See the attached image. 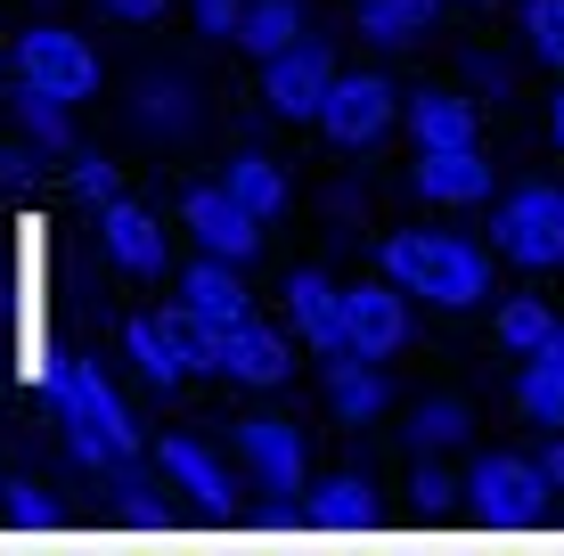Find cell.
<instances>
[{
  "label": "cell",
  "instance_id": "cell-1",
  "mask_svg": "<svg viewBox=\"0 0 564 556\" xmlns=\"http://www.w3.org/2000/svg\"><path fill=\"white\" fill-rule=\"evenodd\" d=\"M377 262H384V279H401L410 295L442 303V312H475L491 295V254L475 238H458V229H393Z\"/></svg>",
  "mask_w": 564,
  "mask_h": 556
},
{
  "label": "cell",
  "instance_id": "cell-2",
  "mask_svg": "<svg viewBox=\"0 0 564 556\" xmlns=\"http://www.w3.org/2000/svg\"><path fill=\"white\" fill-rule=\"evenodd\" d=\"M491 246L508 262H523V271H549V262H564V188L556 181H523L499 197L491 214Z\"/></svg>",
  "mask_w": 564,
  "mask_h": 556
},
{
  "label": "cell",
  "instance_id": "cell-3",
  "mask_svg": "<svg viewBox=\"0 0 564 556\" xmlns=\"http://www.w3.org/2000/svg\"><path fill=\"white\" fill-rule=\"evenodd\" d=\"M181 229L197 238V254H221V262H254L262 254V214L229 181H197L188 188L181 197Z\"/></svg>",
  "mask_w": 564,
  "mask_h": 556
},
{
  "label": "cell",
  "instance_id": "cell-4",
  "mask_svg": "<svg viewBox=\"0 0 564 556\" xmlns=\"http://www.w3.org/2000/svg\"><path fill=\"white\" fill-rule=\"evenodd\" d=\"M17 83L57 90V99L83 107L90 90H99V50H90L83 33H66V25H33V33H17Z\"/></svg>",
  "mask_w": 564,
  "mask_h": 556
},
{
  "label": "cell",
  "instance_id": "cell-5",
  "mask_svg": "<svg viewBox=\"0 0 564 556\" xmlns=\"http://www.w3.org/2000/svg\"><path fill=\"white\" fill-rule=\"evenodd\" d=\"M549 467L540 458H508V450H491V458H475L466 467V508H482V515H499V524H523V515H540V500H549Z\"/></svg>",
  "mask_w": 564,
  "mask_h": 556
},
{
  "label": "cell",
  "instance_id": "cell-6",
  "mask_svg": "<svg viewBox=\"0 0 564 556\" xmlns=\"http://www.w3.org/2000/svg\"><path fill=\"white\" fill-rule=\"evenodd\" d=\"M327 90H336V57H327V42H295V50L262 57V99H270V115H286V123H295V115L319 123Z\"/></svg>",
  "mask_w": 564,
  "mask_h": 556
},
{
  "label": "cell",
  "instance_id": "cell-7",
  "mask_svg": "<svg viewBox=\"0 0 564 556\" xmlns=\"http://www.w3.org/2000/svg\"><path fill=\"white\" fill-rule=\"evenodd\" d=\"M279 312H286V328H295L319 360L352 352V328H344V286H336V279H319V271H286Z\"/></svg>",
  "mask_w": 564,
  "mask_h": 556
},
{
  "label": "cell",
  "instance_id": "cell-8",
  "mask_svg": "<svg viewBox=\"0 0 564 556\" xmlns=\"http://www.w3.org/2000/svg\"><path fill=\"white\" fill-rule=\"evenodd\" d=\"M393 115H401V90L384 83V74H336V90H327V107H319V131L344 140V148H360V140H377Z\"/></svg>",
  "mask_w": 564,
  "mask_h": 556
},
{
  "label": "cell",
  "instance_id": "cell-9",
  "mask_svg": "<svg viewBox=\"0 0 564 556\" xmlns=\"http://www.w3.org/2000/svg\"><path fill=\"white\" fill-rule=\"evenodd\" d=\"M238 458H246V475H254L262 491H303V434H295V417H238Z\"/></svg>",
  "mask_w": 564,
  "mask_h": 556
},
{
  "label": "cell",
  "instance_id": "cell-10",
  "mask_svg": "<svg viewBox=\"0 0 564 556\" xmlns=\"http://www.w3.org/2000/svg\"><path fill=\"white\" fill-rule=\"evenodd\" d=\"M410 286L401 279H368V286H344V328H352V352H401V336H410Z\"/></svg>",
  "mask_w": 564,
  "mask_h": 556
},
{
  "label": "cell",
  "instance_id": "cell-11",
  "mask_svg": "<svg viewBox=\"0 0 564 556\" xmlns=\"http://www.w3.org/2000/svg\"><path fill=\"white\" fill-rule=\"evenodd\" d=\"M417 197H434V205H475V197H491V156H482V140L417 148Z\"/></svg>",
  "mask_w": 564,
  "mask_h": 556
},
{
  "label": "cell",
  "instance_id": "cell-12",
  "mask_svg": "<svg viewBox=\"0 0 564 556\" xmlns=\"http://www.w3.org/2000/svg\"><path fill=\"white\" fill-rule=\"evenodd\" d=\"M57 410L66 417H83V426H107L115 443H131L140 450V426H131V410H123V393L107 385L90 360H57Z\"/></svg>",
  "mask_w": 564,
  "mask_h": 556
},
{
  "label": "cell",
  "instance_id": "cell-13",
  "mask_svg": "<svg viewBox=\"0 0 564 556\" xmlns=\"http://www.w3.org/2000/svg\"><path fill=\"white\" fill-rule=\"evenodd\" d=\"M286 369H295V344L286 328H270V319H229V360L221 377H238V385H286Z\"/></svg>",
  "mask_w": 564,
  "mask_h": 556
},
{
  "label": "cell",
  "instance_id": "cell-14",
  "mask_svg": "<svg viewBox=\"0 0 564 556\" xmlns=\"http://www.w3.org/2000/svg\"><path fill=\"white\" fill-rule=\"evenodd\" d=\"M155 475H164L188 508H221L229 500V467L197 443V434H164V443H155Z\"/></svg>",
  "mask_w": 564,
  "mask_h": 556
},
{
  "label": "cell",
  "instance_id": "cell-15",
  "mask_svg": "<svg viewBox=\"0 0 564 556\" xmlns=\"http://www.w3.org/2000/svg\"><path fill=\"white\" fill-rule=\"evenodd\" d=\"M99 238H107V254L123 262V271H164V238H172V229L155 221L148 205L115 197V205H99Z\"/></svg>",
  "mask_w": 564,
  "mask_h": 556
},
{
  "label": "cell",
  "instance_id": "cell-16",
  "mask_svg": "<svg viewBox=\"0 0 564 556\" xmlns=\"http://www.w3.org/2000/svg\"><path fill=\"white\" fill-rule=\"evenodd\" d=\"M123 352L140 360V377H148V385H164V393L181 385V377H197V369H188V344H181V328H172L164 312L123 319Z\"/></svg>",
  "mask_w": 564,
  "mask_h": 556
},
{
  "label": "cell",
  "instance_id": "cell-17",
  "mask_svg": "<svg viewBox=\"0 0 564 556\" xmlns=\"http://www.w3.org/2000/svg\"><path fill=\"white\" fill-rule=\"evenodd\" d=\"M327 401H336L344 426H368L384 410V360L377 352H336L327 360Z\"/></svg>",
  "mask_w": 564,
  "mask_h": 556
},
{
  "label": "cell",
  "instance_id": "cell-18",
  "mask_svg": "<svg viewBox=\"0 0 564 556\" xmlns=\"http://www.w3.org/2000/svg\"><path fill=\"white\" fill-rule=\"evenodd\" d=\"M181 303H197L205 319H246V286H238V262H221V254H197L181 271Z\"/></svg>",
  "mask_w": 564,
  "mask_h": 556
},
{
  "label": "cell",
  "instance_id": "cell-19",
  "mask_svg": "<svg viewBox=\"0 0 564 556\" xmlns=\"http://www.w3.org/2000/svg\"><path fill=\"white\" fill-rule=\"evenodd\" d=\"M410 131H417V148H458V140H482L475 99H458V90H417V99H410Z\"/></svg>",
  "mask_w": 564,
  "mask_h": 556
},
{
  "label": "cell",
  "instance_id": "cell-20",
  "mask_svg": "<svg viewBox=\"0 0 564 556\" xmlns=\"http://www.w3.org/2000/svg\"><path fill=\"white\" fill-rule=\"evenodd\" d=\"M556 303H540V295H508L499 303V319H491V336H499V352H516V360H532V352H549L556 344Z\"/></svg>",
  "mask_w": 564,
  "mask_h": 556
},
{
  "label": "cell",
  "instance_id": "cell-21",
  "mask_svg": "<svg viewBox=\"0 0 564 556\" xmlns=\"http://www.w3.org/2000/svg\"><path fill=\"white\" fill-rule=\"evenodd\" d=\"M516 410L532 417V426H564V352L556 344L516 369Z\"/></svg>",
  "mask_w": 564,
  "mask_h": 556
},
{
  "label": "cell",
  "instance_id": "cell-22",
  "mask_svg": "<svg viewBox=\"0 0 564 556\" xmlns=\"http://www.w3.org/2000/svg\"><path fill=\"white\" fill-rule=\"evenodd\" d=\"M17 131H25L33 148H57V156H66L74 148V99H57V90H17Z\"/></svg>",
  "mask_w": 564,
  "mask_h": 556
},
{
  "label": "cell",
  "instance_id": "cell-23",
  "mask_svg": "<svg viewBox=\"0 0 564 556\" xmlns=\"http://www.w3.org/2000/svg\"><path fill=\"white\" fill-rule=\"evenodd\" d=\"M434 9L442 0H360V33L377 50H401V42H417V33L434 25Z\"/></svg>",
  "mask_w": 564,
  "mask_h": 556
},
{
  "label": "cell",
  "instance_id": "cell-24",
  "mask_svg": "<svg viewBox=\"0 0 564 556\" xmlns=\"http://www.w3.org/2000/svg\"><path fill=\"white\" fill-rule=\"evenodd\" d=\"M238 42L254 50V57L295 50V42H303V9H295V0H246V25H238Z\"/></svg>",
  "mask_w": 564,
  "mask_h": 556
},
{
  "label": "cell",
  "instance_id": "cell-25",
  "mask_svg": "<svg viewBox=\"0 0 564 556\" xmlns=\"http://www.w3.org/2000/svg\"><path fill=\"white\" fill-rule=\"evenodd\" d=\"M229 188H238L246 205H254L262 221H279V205H286V172H279V156H262V148H246V156H229V172H221Z\"/></svg>",
  "mask_w": 564,
  "mask_h": 556
},
{
  "label": "cell",
  "instance_id": "cell-26",
  "mask_svg": "<svg viewBox=\"0 0 564 556\" xmlns=\"http://www.w3.org/2000/svg\"><path fill=\"white\" fill-rule=\"evenodd\" d=\"M466 426H475V410H466L458 393H425L417 417H410V443L417 450H451V443H466Z\"/></svg>",
  "mask_w": 564,
  "mask_h": 556
},
{
  "label": "cell",
  "instance_id": "cell-27",
  "mask_svg": "<svg viewBox=\"0 0 564 556\" xmlns=\"http://www.w3.org/2000/svg\"><path fill=\"white\" fill-rule=\"evenodd\" d=\"M66 197L99 214V205H115V197H123V172H115L107 156H90V148H66Z\"/></svg>",
  "mask_w": 564,
  "mask_h": 556
},
{
  "label": "cell",
  "instance_id": "cell-28",
  "mask_svg": "<svg viewBox=\"0 0 564 556\" xmlns=\"http://www.w3.org/2000/svg\"><path fill=\"white\" fill-rule=\"evenodd\" d=\"M523 33H532V50L564 74V0H523Z\"/></svg>",
  "mask_w": 564,
  "mask_h": 556
},
{
  "label": "cell",
  "instance_id": "cell-29",
  "mask_svg": "<svg viewBox=\"0 0 564 556\" xmlns=\"http://www.w3.org/2000/svg\"><path fill=\"white\" fill-rule=\"evenodd\" d=\"M140 123L181 131V123H188V83H148V90H140Z\"/></svg>",
  "mask_w": 564,
  "mask_h": 556
},
{
  "label": "cell",
  "instance_id": "cell-30",
  "mask_svg": "<svg viewBox=\"0 0 564 556\" xmlns=\"http://www.w3.org/2000/svg\"><path fill=\"white\" fill-rule=\"evenodd\" d=\"M417 508L425 515H451V508H466V475H442V467H417Z\"/></svg>",
  "mask_w": 564,
  "mask_h": 556
},
{
  "label": "cell",
  "instance_id": "cell-31",
  "mask_svg": "<svg viewBox=\"0 0 564 556\" xmlns=\"http://www.w3.org/2000/svg\"><path fill=\"white\" fill-rule=\"evenodd\" d=\"M197 25H205V33H229V42H238V25H246V0H197Z\"/></svg>",
  "mask_w": 564,
  "mask_h": 556
},
{
  "label": "cell",
  "instance_id": "cell-32",
  "mask_svg": "<svg viewBox=\"0 0 564 556\" xmlns=\"http://www.w3.org/2000/svg\"><path fill=\"white\" fill-rule=\"evenodd\" d=\"M540 467H549V483H564V426H540Z\"/></svg>",
  "mask_w": 564,
  "mask_h": 556
},
{
  "label": "cell",
  "instance_id": "cell-33",
  "mask_svg": "<svg viewBox=\"0 0 564 556\" xmlns=\"http://www.w3.org/2000/svg\"><path fill=\"white\" fill-rule=\"evenodd\" d=\"M107 9H115V17H140V25H148V17H164V0H107Z\"/></svg>",
  "mask_w": 564,
  "mask_h": 556
},
{
  "label": "cell",
  "instance_id": "cell-34",
  "mask_svg": "<svg viewBox=\"0 0 564 556\" xmlns=\"http://www.w3.org/2000/svg\"><path fill=\"white\" fill-rule=\"evenodd\" d=\"M549 131H556V148H564V90H556V107H549Z\"/></svg>",
  "mask_w": 564,
  "mask_h": 556
}]
</instances>
